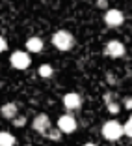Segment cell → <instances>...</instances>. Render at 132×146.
Listing matches in <instances>:
<instances>
[{
	"mask_svg": "<svg viewBox=\"0 0 132 146\" xmlns=\"http://www.w3.org/2000/svg\"><path fill=\"white\" fill-rule=\"evenodd\" d=\"M52 45L58 51H71L74 47V36L67 30H58L52 34Z\"/></svg>",
	"mask_w": 132,
	"mask_h": 146,
	"instance_id": "1",
	"label": "cell"
},
{
	"mask_svg": "<svg viewBox=\"0 0 132 146\" xmlns=\"http://www.w3.org/2000/svg\"><path fill=\"white\" fill-rule=\"evenodd\" d=\"M101 133H102V137L106 139V141H119V139L125 135V127L117 120H108L106 124L102 125Z\"/></svg>",
	"mask_w": 132,
	"mask_h": 146,
	"instance_id": "2",
	"label": "cell"
},
{
	"mask_svg": "<svg viewBox=\"0 0 132 146\" xmlns=\"http://www.w3.org/2000/svg\"><path fill=\"white\" fill-rule=\"evenodd\" d=\"M9 62L15 69H28L32 64V58H30V52H24V51H13L11 56H9Z\"/></svg>",
	"mask_w": 132,
	"mask_h": 146,
	"instance_id": "3",
	"label": "cell"
},
{
	"mask_svg": "<svg viewBox=\"0 0 132 146\" xmlns=\"http://www.w3.org/2000/svg\"><path fill=\"white\" fill-rule=\"evenodd\" d=\"M76 127H78L76 118H74L71 112H67V114H61L60 118H58V129H60L61 133L71 135V133H74V131H76Z\"/></svg>",
	"mask_w": 132,
	"mask_h": 146,
	"instance_id": "4",
	"label": "cell"
},
{
	"mask_svg": "<svg viewBox=\"0 0 132 146\" xmlns=\"http://www.w3.org/2000/svg\"><path fill=\"white\" fill-rule=\"evenodd\" d=\"M125 52H127V49L119 39H110L104 45V54L110 58H121V56H125Z\"/></svg>",
	"mask_w": 132,
	"mask_h": 146,
	"instance_id": "5",
	"label": "cell"
},
{
	"mask_svg": "<svg viewBox=\"0 0 132 146\" xmlns=\"http://www.w3.org/2000/svg\"><path fill=\"white\" fill-rule=\"evenodd\" d=\"M32 127H34L35 133H39V135H43V137H45V135H47V131L52 127L48 114H45V112H39V114L34 118V122H32Z\"/></svg>",
	"mask_w": 132,
	"mask_h": 146,
	"instance_id": "6",
	"label": "cell"
},
{
	"mask_svg": "<svg viewBox=\"0 0 132 146\" xmlns=\"http://www.w3.org/2000/svg\"><path fill=\"white\" fill-rule=\"evenodd\" d=\"M125 21V15L121 9H115V8H110L106 9V13H104V23H106L108 26H112V28H115V26H121Z\"/></svg>",
	"mask_w": 132,
	"mask_h": 146,
	"instance_id": "7",
	"label": "cell"
},
{
	"mask_svg": "<svg viewBox=\"0 0 132 146\" xmlns=\"http://www.w3.org/2000/svg\"><path fill=\"white\" fill-rule=\"evenodd\" d=\"M80 105H82L80 94H76V92H71V94H65V96H63V107L67 109L69 112L80 109Z\"/></svg>",
	"mask_w": 132,
	"mask_h": 146,
	"instance_id": "8",
	"label": "cell"
},
{
	"mask_svg": "<svg viewBox=\"0 0 132 146\" xmlns=\"http://www.w3.org/2000/svg\"><path fill=\"white\" fill-rule=\"evenodd\" d=\"M43 47H45V43H43V39L39 38V36H32V38L26 39V49H28V52H41Z\"/></svg>",
	"mask_w": 132,
	"mask_h": 146,
	"instance_id": "9",
	"label": "cell"
},
{
	"mask_svg": "<svg viewBox=\"0 0 132 146\" xmlns=\"http://www.w3.org/2000/svg\"><path fill=\"white\" fill-rule=\"evenodd\" d=\"M17 112H19V107H17V103H4V107L0 109V114L4 116V118H8V120H13L15 116H17Z\"/></svg>",
	"mask_w": 132,
	"mask_h": 146,
	"instance_id": "10",
	"label": "cell"
},
{
	"mask_svg": "<svg viewBox=\"0 0 132 146\" xmlns=\"http://www.w3.org/2000/svg\"><path fill=\"white\" fill-rule=\"evenodd\" d=\"M104 101H106V109H108V112L110 114H117V112L121 111V107H119V103L115 101V98L108 92V94H104Z\"/></svg>",
	"mask_w": 132,
	"mask_h": 146,
	"instance_id": "11",
	"label": "cell"
},
{
	"mask_svg": "<svg viewBox=\"0 0 132 146\" xmlns=\"http://www.w3.org/2000/svg\"><path fill=\"white\" fill-rule=\"evenodd\" d=\"M17 139L8 131H0V146H15Z\"/></svg>",
	"mask_w": 132,
	"mask_h": 146,
	"instance_id": "12",
	"label": "cell"
},
{
	"mask_svg": "<svg viewBox=\"0 0 132 146\" xmlns=\"http://www.w3.org/2000/svg\"><path fill=\"white\" fill-rule=\"evenodd\" d=\"M37 73H39V77L48 79V77L54 75V68H52L50 64H41V66H39V69H37Z\"/></svg>",
	"mask_w": 132,
	"mask_h": 146,
	"instance_id": "13",
	"label": "cell"
},
{
	"mask_svg": "<svg viewBox=\"0 0 132 146\" xmlns=\"http://www.w3.org/2000/svg\"><path fill=\"white\" fill-rule=\"evenodd\" d=\"M61 135H63V133H61L60 129L50 127V129L47 131V135H45V137H47V139H50V141H60V139H61Z\"/></svg>",
	"mask_w": 132,
	"mask_h": 146,
	"instance_id": "14",
	"label": "cell"
},
{
	"mask_svg": "<svg viewBox=\"0 0 132 146\" xmlns=\"http://www.w3.org/2000/svg\"><path fill=\"white\" fill-rule=\"evenodd\" d=\"M125 127V135H128V137L132 139V114H130V118H128V122L123 125Z\"/></svg>",
	"mask_w": 132,
	"mask_h": 146,
	"instance_id": "15",
	"label": "cell"
},
{
	"mask_svg": "<svg viewBox=\"0 0 132 146\" xmlns=\"http://www.w3.org/2000/svg\"><path fill=\"white\" fill-rule=\"evenodd\" d=\"M11 122H13V125H17V127H22V125L26 124V118H24V116H15Z\"/></svg>",
	"mask_w": 132,
	"mask_h": 146,
	"instance_id": "16",
	"label": "cell"
},
{
	"mask_svg": "<svg viewBox=\"0 0 132 146\" xmlns=\"http://www.w3.org/2000/svg\"><path fill=\"white\" fill-rule=\"evenodd\" d=\"M6 49H8V41H6V38L0 36V52H4Z\"/></svg>",
	"mask_w": 132,
	"mask_h": 146,
	"instance_id": "17",
	"label": "cell"
},
{
	"mask_svg": "<svg viewBox=\"0 0 132 146\" xmlns=\"http://www.w3.org/2000/svg\"><path fill=\"white\" fill-rule=\"evenodd\" d=\"M97 8H101V9H108V2H106V0H97Z\"/></svg>",
	"mask_w": 132,
	"mask_h": 146,
	"instance_id": "18",
	"label": "cell"
},
{
	"mask_svg": "<svg viewBox=\"0 0 132 146\" xmlns=\"http://www.w3.org/2000/svg\"><path fill=\"white\" fill-rule=\"evenodd\" d=\"M123 103H125V109H132V98H125Z\"/></svg>",
	"mask_w": 132,
	"mask_h": 146,
	"instance_id": "19",
	"label": "cell"
},
{
	"mask_svg": "<svg viewBox=\"0 0 132 146\" xmlns=\"http://www.w3.org/2000/svg\"><path fill=\"white\" fill-rule=\"evenodd\" d=\"M82 146H97V144H93V142H86V144H82Z\"/></svg>",
	"mask_w": 132,
	"mask_h": 146,
	"instance_id": "20",
	"label": "cell"
},
{
	"mask_svg": "<svg viewBox=\"0 0 132 146\" xmlns=\"http://www.w3.org/2000/svg\"><path fill=\"white\" fill-rule=\"evenodd\" d=\"M0 116H2V114H0Z\"/></svg>",
	"mask_w": 132,
	"mask_h": 146,
	"instance_id": "21",
	"label": "cell"
}]
</instances>
